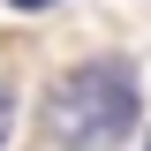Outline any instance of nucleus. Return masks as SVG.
Masks as SVG:
<instances>
[{"instance_id":"1","label":"nucleus","mask_w":151,"mask_h":151,"mask_svg":"<svg viewBox=\"0 0 151 151\" xmlns=\"http://www.w3.org/2000/svg\"><path fill=\"white\" fill-rule=\"evenodd\" d=\"M136 113H144L136 76L113 68V60H83V68H68L53 83V98H45V136H53L60 151H113L136 129Z\"/></svg>"},{"instance_id":"2","label":"nucleus","mask_w":151,"mask_h":151,"mask_svg":"<svg viewBox=\"0 0 151 151\" xmlns=\"http://www.w3.org/2000/svg\"><path fill=\"white\" fill-rule=\"evenodd\" d=\"M8 129H15V91H8V76H0V151H8Z\"/></svg>"},{"instance_id":"3","label":"nucleus","mask_w":151,"mask_h":151,"mask_svg":"<svg viewBox=\"0 0 151 151\" xmlns=\"http://www.w3.org/2000/svg\"><path fill=\"white\" fill-rule=\"evenodd\" d=\"M15 8H53V0H15Z\"/></svg>"},{"instance_id":"4","label":"nucleus","mask_w":151,"mask_h":151,"mask_svg":"<svg viewBox=\"0 0 151 151\" xmlns=\"http://www.w3.org/2000/svg\"><path fill=\"white\" fill-rule=\"evenodd\" d=\"M144 151H151V136H144Z\"/></svg>"}]
</instances>
